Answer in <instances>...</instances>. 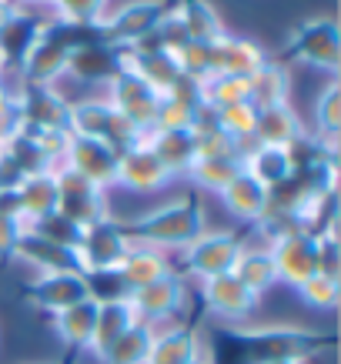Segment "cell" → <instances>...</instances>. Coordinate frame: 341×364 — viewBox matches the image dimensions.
Here are the masks:
<instances>
[{"label": "cell", "mask_w": 341, "mask_h": 364, "mask_svg": "<svg viewBox=\"0 0 341 364\" xmlns=\"http://www.w3.org/2000/svg\"><path fill=\"white\" fill-rule=\"evenodd\" d=\"M70 33H78V27H67V23H61V21H57L54 27H41V31H37L31 47H27L21 54V60L14 64L23 84L54 87L61 77H67L70 47L80 41V37H70Z\"/></svg>", "instance_id": "6da1fadb"}, {"label": "cell", "mask_w": 341, "mask_h": 364, "mask_svg": "<svg viewBox=\"0 0 341 364\" xmlns=\"http://www.w3.org/2000/svg\"><path fill=\"white\" fill-rule=\"evenodd\" d=\"M285 50L295 60L328 74H338L341 67V33H338V21L328 14H315L308 21H301L298 27H291L285 41Z\"/></svg>", "instance_id": "7a4b0ae2"}, {"label": "cell", "mask_w": 341, "mask_h": 364, "mask_svg": "<svg viewBox=\"0 0 341 364\" xmlns=\"http://www.w3.org/2000/svg\"><path fill=\"white\" fill-rule=\"evenodd\" d=\"M164 14H167L164 0H127V4H121V7H114V11L104 14V17L94 23V31H98V37L110 47H131L154 31Z\"/></svg>", "instance_id": "3957f363"}, {"label": "cell", "mask_w": 341, "mask_h": 364, "mask_svg": "<svg viewBox=\"0 0 341 364\" xmlns=\"http://www.w3.org/2000/svg\"><path fill=\"white\" fill-rule=\"evenodd\" d=\"M271 261H275L278 281H291V284H305L311 274H318V241L305 231L281 234L271 247Z\"/></svg>", "instance_id": "277c9868"}, {"label": "cell", "mask_w": 341, "mask_h": 364, "mask_svg": "<svg viewBox=\"0 0 341 364\" xmlns=\"http://www.w3.org/2000/svg\"><path fill=\"white\" fill-rule=\"evenodd\" d=\"M117 151L104 141H94V137H70V147H67V167L80 174L84 181H90L94 188H107L117 181Z\"/></svg>", "instance_id": "5b68a950"}, {"label": "cell", "mask_w": 341, "mask_h": 364, "mask_svg": "<svg viewBox=\"0 0 341 364\" xmlns=\"http://www.w3.org/2000/svg\"><path fill=\"white\" fill-rule=\"evenodd\" d=\"M67 74L78 77L80 84H110V80L121 74V67H117V47L104 44L100 37H80L78 44L70 47Z\"/></svg>", "instance_id": "8992f818"}, {"label": "cell", "mask_w": 341, "mask_h": 364, "mask_svg": "<svg viewBox=\"0 0 341 364\" xmlns=\"http://www.w3.org/2000/svg\"><path fill=\"white\" fill-rule=\"evenodd\" d=\"M107 104L117 114H124L127 121H134L144 134H147L151 127H154V114H157L161 97H157L147 84H141L134 74H124V70H121V74L107 84Z\"/></svg>", "instance_id": "52a82bcc"}, {"label": "cell", "mask_w": 341, "mask_h": 364, "mask_svg": "<svg viewBox=\"0 0 341 364\" xmlns=\"http://www.w3.org/2000/svg\"><path fill=\"white\" fill-rule=\"evenodd\" d=\"M137 231L147 244H191L201 234V221L198 210L187 208V204H171V208H161L154 214H147Z\"/></svg>", "instance_id": "ba28073f"}, {"label": "cell", "mask_w": 341, "mask_h": 364, "mask_svg": "<svg viewBox=\"0 0 341 364\" xmlns=\"http://www.w3.org/2000/svg\"><path fill=\"white\" fill-rule=\"evenodd\" d=\"M241 254V244L234 241L231 234H198L194 241L187 244V267L198 277H218V274H231L234 261Z\"/></svg>", "instance_id": "9c48e42d"}, {"label": "cell", "mask_w": 341, "mask_h": 364, "mask_svg": "<svg viewBox=\"0 0 341 364\" xmlns=\"http://www.w3.org/2000/svg\"><path fill=\"white\" fill-rule=\"evenodd\" d=\"M167 177H171V171H167L161 161H157V154L151 151V144L137 141L134 147H127L121 157H117V181H121L124 188L131 191H154L161 188Z\"/></svg>", "instance_id": "30bf717a"}, {"label": "cell", "mask_w": 341, "mask_h": 364, "mask_svg": "<svg viewBox=\"0 0 341 364\" xmlns=\"http://www.w3.org/2000/svg\"><path fill=\"white\" fill-rule=\"evenodd\" d=\"M88 298H90V281L80 274V271L44 274L37 281V287H33V301H37L41 308L54 311V314L74 308V304H80V301H88Z\"/></svg>", "instance_id": "8fae6325"}, {"label": "cell", "mask_w": 341, "mask_h": 364, "mask_svg": "<svg viewBox=\"0 0 341 364\" xmlns=\"http://www.w3.org/2000/svg\"><path fill=\"white\" fill-rule=\"evenodd\" d=\"M214 60H218V74H238V77H251L254 70L268 60L264 47L251 37L241 33H224L214 44Z\"/></svg>", "instance_id": "7c38bea8"}, {"label": "cell", "mask_w": 341, "mask_h": 364, "mask_svg": "<svg viewBox=\"0 0 341 364\" xmlns=\"http://www.w3.org/2000/svg\"><path fill=\"white\" fill-rule=\"evenodd\" d=\"M295 154H291V147H271V144H258L251 154L244 157L241 171L264 184V188H281L288 177H295Z\"/></svg>", "instance_id": "4fadbf2b"}, {"label": "cell", "mask_w": 341, "mask_h": 364, "mask_svg": "<svg viewBox=\"0 0 341 364\" xmlns=\"http://www.w3.org/2000/svg\"><path fill=\"white\" fill-rule=\"evenodd\" d=\"M171 11L177 14V21L184 27L187 41H201V44H218L228 33L224 21H221L218 7L211 0H177Z\"/></svg>", "instance_id": "5bb4252c"}, {"label": "cell", "mask_w": 341, "mask_h": 364, "mask_svg": "<svg viewBox=\"0 0 341 364\" xmlns=\"http://www.w3.org/2000/svg\"><path fill=\"white\" fill-rule=\"evenodd\" d=\"M17 200H21V221H41L47 214L57 210V177L54 171H41V174H27L17 184Z\"/></svg>", "instance_id": "9a60e30c"}, {"label": "cell", "mask_w": 341, "mask_h": 364, "mask_svg": "<svg viewBox=\"0 0 341 364\" xmlns=\"http://www.w3.org/2000/svg\"><path fill=\"white\" fill-rule=\"evenodd\" d=\"M221 198H224V204H228L231 214H238L244 221H254V218H261L264 210H268L271 191L264 188V184H258L248 171H238V174L228 181V188L221 191Z\"/></svg>", "instance_id": "2e32d148"}, {"label": "cell", "mask_w": 341, "mask_h": 364, "mask_svg": "<svg viewBox=\"0 0 341 364\" xmlns=\"http://www.w3.org/2000/svg\"><path fill=\"white\" fill-rule=\"evenodd\" d=\"M127 304L134 314H147V318H164L181 304V281L174 274H164L151 281V284L127 291Z\"/></svg>", "instance_id": "e0dca14e"}, {"label": "cell", "mask_w": 341, "mask_h": 364, "mask_svg": "<svg viewBox=\"0 0 341 364\" xmlns=\"http://www.w3.org/2000/svg\"><path fill=\"white\" fill-rule=\"evenodd\" d=\"M204 301L224 318H244L254 308V294L234 274H218L204 281Z\"/></svg>", "instance_id": "ac0fdd59"}, {"label": "cell", "mask_w": 341, "mask_h": 364, "mask_svg": "<svg viewBox=\"0 0 341 364\" xmlns=\"http://www.w3.org/2000/svg\"><path fill=\"white\" fill-rule=\"evenodd\" d=\"M251 104L258 111L264 107H278V104H288V90H291V74H288V67L281 60H264L258 70H254L251 77Z\"/></svg>", "instance_id": "d6986e66"}, {"label": "cell", "mask_w": 341, "mask_h": 364, "mask_svg": "<svg viewBox=\"0 0 341 364\" xmlns=\"http://www.w3.org/2000/svg\"><path fill=\"white\" fill-rule=\"evenodd\" d=\"M254 141L271 144V147H291V144L301 141V121H298V114L291 111V104H278V107L258 111Z\"/></svg>", "instance_id": "ffe728a7"}, {"label": "cell", "mask_w": 341, "mask_h": 364, "mask_svg": "<svg viewBox=\"0 0 341 364\" xmlns=\"http://www.w3.org/2000/svg\"><path fill=\"white\" fill-rule=\"evenodd\" d=\"M144 141L151 144V151L157 154V161L177 174V171H187L194 164V134L191 131H147Z\"/></svg>", "instance_id": "44dd1931"}, {"label": "cell", "mask_w": 341, "mask_h": 364, "mask_svg": "<svg viewBox=\"0 0 341 364\" xmlns=\"http://www.w3.org/2000/svg\"><path fill=\"white\" fill-rule=\"evenodd\" d=\"M114 107L107 104V97H90V100H78L67 107V131L74 137H94V141H104V131H107V121Z\"/></svg>", "instance_id": "7402d4cb"}, {"label": "cell", "mask_w": 341, "mask_h": 364, "mask_svg": "<svg viewBox=\"0 0 341 364\" xmlns=\"http://www.w3.org/2000/svg\"><path fill=\"white\" fill-rule=\"evenodd\" d=\"M231 274L251 291L254 298L278 281L275 261H271V254L268 251H241L238 254V261H234V267H231Z\"/></svg>", "instance_id": "603a6c76"}, {"label": "cell", "mask_w": 341, "mask_h": 364, "mask_svg": "<svg viewBox=\"0 0 341 364\" xmlns=\"http://www.w3.org/2000/svg\"><path fill=\"white\" fill-rule=\"evenodd\" d=\"M151 344H154V331L134 321L131 328L104 351V358H107L110 364H147Z\"/></svg>", "instance_id": "cb8c5ba5"}, {"label": "cell", "mask_w": 341, "mask_h": 364, "mask_svg": "<svg viewBox=\"0 0 341 364\" xmlns=\"http://www.w3.org/2000/svg\"><path fill=\"white\" fill-rule=\"evenodd\" d=\"M201 97H204V104L221 111V107L251 100V84H248V77H238V74H214L201 84Z\"/></svg>", "instance_id": "d4e9b609"}, {"label": "cell", "mask_w": 341, "mask_h": 364, "mask_svg": "<svg viewBox=\"0 0 341 364\" xmlns=\"http://www.w3.org/2000/svg\"><path fill=\"white\" fill-rule=\"evenodd\" d=\"M94 318H98V301L88 298L57 314V331L67 344H90V334H94Z\"/></svg>", "instance_id": "484cf974"}, {"label": "cell", "mask_w": 341, "mask_h": 364, "mask_svg": "<svg viewBox=\"0 0 341 364\" xmlns=\"http://www.w3.org/2000/svg\"><path fill=\"white\" fill-rule=\"evenodd\" d=\"M174 60H177V70H181L184 77L198 80V84H204L208 77H214V74H218V60H214V44L187 41V44L174 54Z\"/></svg>", "instance_id": "4316f807"}, {"label": "cell", "mask_w": 341, "mask_h": 364, "mask_svg": "<svg viewBox=\"0 0 341 364\" xmlns=\"http://www.w3.org/2000/svg\"><path fill=\"white\" fill-rule=\"evenodd\" d=\"M194 361V334L191 331H171L154 338L147 364H187Z\"/></svg>", "instance_id": "83f0119b"}, {"label": "cell", "mask_w": 341, "mask_h": 364, "mask_svg": "<svg viewBox=\"0 0 341 364\" xmlns=\"http://www.w3.org/2000/svg\"><path fill=\"white\" fill-rule=\"evenodd\" d=\"M187 171H191V177L198 181L201 188L224 191L228 181L241 171V161H234V157H194V164Z\"/></svg>", "instance_id": "f1b7e54d"}, {"label": "cell", "mask_w": 341, "mask_h": 364, "mask_svg": "<svg viewBox=\"0 0 341 364\" xmlns=\"http://www.w3.org/2000/svg\"><path fill=\"white\" fill-rule=\"evenodd\" d=\"M254 127H258V107H254L251 100L231 104V107H221L218 111V131H224L231 141H238V144L254 141Z\"/></svg>", "instance_id": "f546056e"}, {"label": "cell", "mask_w": 341, "mask_h": 364, "mask_svg": "<svg viewBox=\"0 0 341 364\" xmlns=\"http://www.w3.org/2000/svg\"><path fill=\"white\" fill-rule=\"evenodd\" d=\"M315 124H318V131L325 141H335V134L341 127V84L338 80H328L321 94L315 97Z\"/></svg>", "instance_id": "4dcf8cb0"}, {"label": "cell", "mask_w": 341, "mask_h": 364, "mask_svg": "<svg viewBox=\"0 0 341 364\" xmlns=\"http://www.w3.org/2000/svg\"><path fill=\"white\" fill-rule=\"evenodd\" d=\"M107 7H110V0H57L54 14L61 23L84 31V27H94L107 14Z\"/></svg>", "instance_id": "1f68e13d"}, {"label": "cell", "mask_w": 341, "mask_h": 364, "mask_svg": "<svg viewBox=\"0 0 341 364\" xmlns=\"http://www.w3.org/2000/svg\"><path fill=\"white\" fill-rule=\"evenodd\" d=\"M37 31H41V23H33L23 11H17V17H14L4 31H0V50L7 54L11 67L17 64V60H21V54L31 47V41L37 37Z\"/></svg>", "instance_id": "d6a6232c"}, {"label": "cell", "mask_w": 341, "mask_h": 364, "mask_svg": "<svg viewBox=\"0 0 341 364\" xmlns=\"http://www.w3.org/2000/svg\"><path fill=\"white\" fill-rule=\"evenodd\" d=\"M301 291V298L308 301L311 308H335V301H338V281L335 277H325V274H311L305 284H298Z\"/></svg>", "instance_id": "836d02e7"}, {"label": "cell", "mask_w": 341, "mask_h": 364, "mask_svg": "<svg viewBox=\"0 0 341 364\" xmlns=\"http://www.w3.org/2000/svg\"><path fill=\"white\" fill-rule=\"evenodd\" d=\"M14 121H17V114H14V87H7V77H0V141L14 127Z\"/></svg>", "instance_id": "e575fe53"}, {"label": "cell", "mask_w": 341, "mask_h": 364, "mask_svg": "<svg viewBox=\"0 0 341 364\" xmlns=\"http://www.w3.org/2000/svg\"><path fill=\"white\" fill-rule=\"evenodd\" d=\"M21 231H23L21 221H14V218H7V214H0V257H4V254H11L14 247H17Z\"/></svg>", "instance_id": "d590c367"}, {"label": "cell", "mask_w": 341, "mask_h": 364, "mask_svg": "<svg viewBox=\"0 0 341 364\" xmlns=\"http://www.w3.org/2000/svg\"><path fill=\"white\" fill-rule=\"evenodd\" d=\"M17 11H21V7H17L14 0H0V31H4V27L17 17Z\"/></svg>", "instance_id": "8d00e7d4"}, {"label": "cell", "mask_w": 341, "mask_h": 364, "mask_svg": "<svg viewBox=\"0 0 341 364\" xmlns=\"http://www.w3.org/2000/svg\"><path fill=\"white\" fill-rule=\"evenodd\" d=\"M11 74V60H7V54L0 50V77H7Z\"/></svg>", "instance_id": "74e56055"}, {"label": "cell", "mask_w": 341, "mask_h": 364, "mask_svg": "<svg viewBox=\"0 0 341 364\" xmlns=\"http://www.w3.org/2000/svg\"><path fill=\"white\" fill-rule=\"evenodd\" d=\"M27 4H37V7H51V11L57 7V0H27Z\"/></svg>", "instance_id": "f35d334b"}, {"label": "cell", "mask_w": 341, "mask_h": 364, "mask_svg": "<svg viewBox=\"0 0 341 364\" xmlns=\"http://www.w3.org/2000/svg\"><path fill=\"white\" fill-rule=\"evenodd\" d=\"M14 4H17V0H14ZM21 4H23V0H21Z\"/></svg>", "instance_id": "ab89813d"}]
</instances>
